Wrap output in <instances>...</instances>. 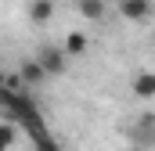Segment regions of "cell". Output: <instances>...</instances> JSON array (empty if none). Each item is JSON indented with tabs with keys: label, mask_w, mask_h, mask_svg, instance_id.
<instances>
[{
	"label": "cell",
	"mask_w": 155,
	"mask_h": 151,
	"mask_svg": "<svg viewBox=\"0 0 155 151\" xmlns=\"http://www.w3.org/2000/svg\"><path fill=\"white\" fill-rule=\"evenodd\" d=\"M119 14L126 22H144L152 18V0H119Z\"/></svg>",
	"instance_id": "1"
},
{
	"label": "cell",
	"mask_w": 155,
	"mask_h": 151,
	"mask_svg": "<svg viewBox=\"0 0 155 151\" xmlns=\"http://www.w3.org/2000/svg\"><path fill=\"white\" fill-rule=\"evenodd\" d=\"M36 61L47 69V76H58L61 69H65V54H61L58 47H40V58H36Z\"/></svg>",
	"instance_id": "2"
},
{
	"label": "cell",
	"mask_w": 155,
	"mask_h": 151,
	"mask_svg": "<svg viewBox=\"0 0 155 151\" xmlns=\"http://www.w3.org/2000/svg\"><path fill=\"white\" fill-rule=\"evenodd\" d=\"M134 94L144 97V101H152L155 97V72H144V69H141V72L134 76Z\"/></svg>",
	"instance_id": "3"
},
{
	"label": "cell",
	"mask_w": 155,
	"mask_h": 151,
	"mask_svg": "<svg viewBox=\"0 0 155 151\" xmlns=\"http://www.w3.org/2000/svg\"><path fill=\"white\" fill-rule=\"evenodd\" d=\"M51 14H54V4H51V0H33V4H29V18H33L36 25L51 22Z\"/></svg>",
	"instance_id": "4"
},
{
	"label": "cell",
	"mask_w": 155,
	"mask_h": 151,
	"mask_svg": "<svg viewBox=\"0 0 155 151\" xmlns=\"http://www.w3.org/2000/svg\"><path fill=\"white\" fill-rule=\"evenodd\" d=\"M76 7H79V14L90 18V22L105 18V0H76Z\"/></svg>",
	"instance_id": "5"
},
{
	"label": "cell",
	"mask_w": 155,
	"mask_h": 151,
	"mask_svg": "<svg viewBox=\"0 0 155 151\" xmlns=\"http://www.w3.org/2000/svg\"><path fill=\"white\" fill-rule=\"evenodd\" d=\"M18 72H22V79H25V83H40V79H47V69H43L40 61H25Z\"/></svg>",
	"instance_id": "6"
},
{
	"label": "cell",
	"mask_w": 155,
	"mask_h": 151,
	"mask_svg": "<svg viewBox=\"0 0 155 151\" xmlns=\"http://www.w3.org/2000/svg\"><path fill=\"white\" fill-rule=\"evenodd\" d=\"M61 50H65V54H83V50H87V36H83V33H69Z\"/></svg>",
	"instance_id": "7"
},
{
	"label": "cell",
	"mask_w": 155,
	"mask_h": 151,
	"mask_svg": "<svg viewBox=\"0 0 155 151\" xmlns=\"http://www.w3.org/2000/svg\"><path fill=\"white\" fill-rule=\"evenodd\" d=\"M33 151H61L58 144H54V137L43 130V133H33Z\"/></svg>",
	"instance_id": "8"
},
{
	"label": "cell",
	"mask_w": 155,
	"mask_h": 151,
	"mask_svg": "<svg viewBox=\"0 0 155 151\" xmlns=\"http://www.w3.org/2000/svg\"><path fill=\"white\" fill-rule=\"evenodd\" d=\"M15 122H0V151H11V144H15Z\"/></svg>",
	"instance_id": "9"
},
{
	"label": "cell",
	"mask_w": 155,
	"mask_h": 151,
	"mask_svg": "<svg viewBox=\"0 0 155 151\" xmlns=\"http://www.w3.org/2000/svg\"><path fill=\"white\" fill-rule=\"evenodd\" d=\"M152 43H155V36H152Z\"/></svg>",
	"instance_id": "10"
}]
</instances>
